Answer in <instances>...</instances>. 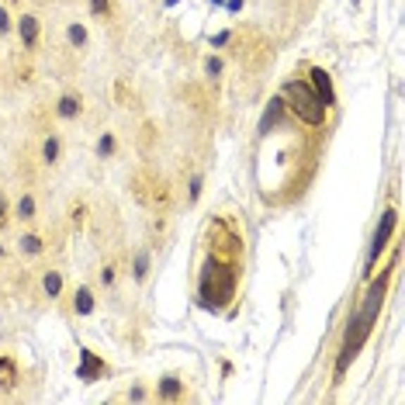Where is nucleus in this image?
<instances>
[{
    "instance_id": "nucleus-20",
    "label": "nucleus",
    "mask_w": 405,
    "mask_h": 405,
    "mask_svg": "<svg viewBox=\"0 0 405 405\" xmlns=\"http://www.w3.org/2000/svg\"><path fill=\"white\" fill-rule=\"evenodd\" d=\"M83 222H87V204H83V201H73V204H70V225L80 232Z\"/></svg>"
},
{
    "instance_id": "nucleus-19",
    "label": "nucleus",
    "mask_w": 405,
    "mask_h": 405,
    "mask_svg": "<svg viewBox=\"0 0 405 405\" xmlns=\"http://www.w3.org/2000/svg\"><path fill=\"white\" fill-rule=\"evenodd\" d=\"M97 281H101V287H115L118 284V263H101V270H97Z\"/></svg>"
},
{
    "instance_id": "nucleus-30",
    "label": "nucleus",
    "mask_w": 405,
    "mask_h": 405,
    "mask_svg": "<svg viewBox=\"0 0 405 405\" xmlns=\"http://www.w3.org/2000/svg\"><path fill=\"white\" fill-rule=\"evenodd\" d=\"M177 4H180V0H166V7H177Z\"/></svg>"
},
{
    "instance_id": "nucleus-22",
    "label": "nucleus",
    "mask_w": 405,
    "mask_h": 405,
    "mask_svg": "<svg viewBox=\"0 0 405 405\" xmlns=\"http://www.w3.org/2000/svg\"><path fill=\"white\" fill-rule=\"evenodd\" d=\"M201 191H204V173H194V177H191V187H187V201L198 204L201 201Z\"/></svg>"
},
{
    "instance_id": "nucleus-21",
    "label": "nucleus",
    "mask_w": 405,
    "mask_h": 405,
    "mask_svg": "<svg viewBox=\"0 0 405 405\" xmlns=\"http://www.w3.org/2000/svg\"><path fill=\"white\" fill-rule=\"evenodd\" d=\"M87 4H90L94 18H111V11H115V0H87Z\"/></svg>"
},
{
    "instance_id": "nucleus-1",
    "label": "nucleus",
    "mask_w": 405,
    "mask_h": 405,
    "mask_svg": "<svg viewBox=\"0 0 405 405\" xmlns=\"http://www.w3.org/2000/svg\"><path fill=\"white\" fill-rule=\"evenodd\" d=\"M243 232L229 215H218L208 222L204 236V263L198 274V301L208 312H222L229 301H236L239 278H243Z\"/></svg>"
},
{
    "instance_id": "nucleus-6",
    "label": "nucleus",
    "mask_w": 405,
    "mask_h": 405,
    "mask_svg": "<svg viewBox=\"0 0 405 405\" xmlns=\"http://www.w3.org/2000/svg\"><path fill=\"white\" fill-rule=\"evenodd\" d=\"M14 35L21 39V49L35 52V49H39V39H42V21L35 14H18V18H14Z\"/></svg>"
},
{
    "instance_id": "nucleus-3",
    "label": "nucleus",
    "mask_w": 405,
    "mask_h": 405,
    "mask_svg": "<svg viewBox=\"0 0 405 405\" xmlns=\"http://www.w3.org/2000/svg\"><path fill=\"white\" fill-rule=\"evenodd\" d=\"M395 229H399V208L392 204V208L381 211V218H378V225H374V236H370V246H367V256H364V281L370 274H378L381 256L395 243Z\"/></svg>"
},
{
    "instance_id": "nucleus-23",
    "label": "nucleus",
    "mask_w": 405,
    "mask_h": 405,
    "mask_svg": "<svg viewBox=\"0 0 405 405\" xmlns=\"http://www.w3.org/2000/svg\"><path fill=\"white\" fill-rule=\"evenodd\" d=\"M14 32V14L7 4H0V35H11Z\"/></svg>"
},
{
    "instance_id": "nucleus-13",
    "label": "nucleus",
    "mask_w": 405,
    "mask_h": 405,
    "mask_svg": "<svg viewBox=\"0 0 405 405\" xmlns=\"http://www.w3.org/2000/svg\"><path fill=\"white\" fill-rule=\"evenodd\" d=\"M63 287H66V281H63V270L49 267V270L42 274V294H45L49 301H59V298H63Z\"/></svg>"
},
{
    "instance_id": "nucleus-18",
    "label": "nucleus",
    "mask_w": 405,
    "mask_h": 405,
    "mask_svg": "<svg viewBox=\"0 0 405 405\" xmlns=\"http://www.w3.org/2000/svg\"><path fill=\"white\" fill-rule=\"evenodd\" d=\"M222 73H225V59H222V56H215V52H211V56H204V77H208V80H218Z\"/></svg>"
},
{
    "instance_id": "nucleus-2",
    "label": "nucleus",
    "mask_w": 405,
    "mask_h": 405,
    "mask_svg": "<svg viewBox=\"0 0 405 405\" xmlns=\"http://www.w3.org/2000/svg\"><path fill=\"white\" fill-rule=\"evenodd\" d=\"M281 101L287 108V115L294 122H301L305 128H323L325 118H329V108L323 104V97L316 94V87L305 80V77H287L281 87Z\"/></svg>"
},
{
    "instance_id": "nucleus-5",
    "label": "nucleus",
    "mask_w": 405,
    "mask_h": 405,
    "mask_svg": "<svg viewBox=\"0 0 405 405\" xmlns=\"http://www.w3.org/2000/svg\"><path fill=\"white\" fill-rule=\"evenodd\" d=\"M184 395H187L184 374H177V370L160 374V381H156V388H153V399H156V402H180Z\"/></svg>"
},
{
    "instance_id": "nucleus-9",
    "label": "nucleus",
    "mask_w": 405,
    "mask_h": 405,
    "mask_svg": "<svg viewBox=\"0 0 405 405\" xmlns=\"http://www.w3.org/2000/svg\"><path fill=\"white\" fill-rule=\"evenodd\" d=\"M305 73H309L305 80H309L312 87H316V94L323 97V104H325V108H332V104H336V90H332V77L325 73L323 66H305Z\"/></svg>"
},
{
    "instance_id": "nucleus-15",
    "label": "nucleus",
    "mask_w": 405,
    "mask_h": 405,
    "mask_svg": "<svg viewBox=\"0 0 405 405\" xmlns=\"http://www.w3.org/2000/svg\"><path fill=\"white\" fill-rule=\"evenodd\" d=\"M94 153H97V160H115L118 156V135L115 132H101L97 142H94Z\"/></svg>"
},
{
    "instance_id": "nucleus-14",
    "label": "nucleus",
    "mask_w": 405,
    "mask_h": 405,
    "mask_svg": "<svg viewBox=\"0 0 405 405\" xmlns=\"http://www.w3.org/2000/svg\"><path fill=\"white\" fill-rule=\"evenodd\" d=\"M39 156H42V163H45V166H56V163L63 160V139L49 132V135L42 139V149H39Z\"/></svg>"
},
{
    "instance_id": "nucleus-7",
    "label": "nucleus",
    "mask_w": 405,
    "mask_h": 405,
    "mask_svg": "<svg viewBox=\"0 0 405 405\" xmlns=\"http://www.w3.org/2000/svg\"><path fill=\"white\" fill-rule=\"evenodd\" d=\"M70 312H73L77 319H87V316L97 312V291H94L90 284H77V287L70 291Z\"/></svg>"
},
{
    "instance_id": "nucleus-27",
    "label": "nucleus",
    "mask_w": 405,
    "mask_h": 405,
    "mask_svg": "<svg viewBox=\"0 0 405 405\" xmlns=\"http://www.w3.org/2000/svg\"><path fill=\"white\" fill-rule=\"evenodd\" d=\"M243 7H246V0H225V11H229V14H239Z\"/></svg>"
},
{
    "instance_id": "nucleus-24",
    "label": "nucleus",
    "mask_w": 405,
    "mask_h": 405,
    "mask_svg": "<svg viewBox=\"0 0 405 405\" xmlns=\"http://www.w3.org/2000/svg\"><path fill=\"white\" fill-rule=\"evenodd\" d=\"M125 399H128V402H149V399H153V395H149V392H146V385H132V388H128V395H125Z\"/></svg>"
},
{
    "instance_id": "nucleus-8",
    "label": "nucleus",
    "mask_w": 405,
    "mask_h": 405,
    "mask_svg": "<svg viewBox=\"0 0 405 405\" xmlns=\"http://www.w3.org/2000/svg\"><path fill=\"white\" fill-rule=\"evenodd\" d=\"M11 218L14 222H21V225H32L35 218H39V198L32 194V191H21L14 204H11Z\"/></svg>"
},
{
    "instance_id": "nucleus-29",
    "label": "nucleus",
    "mask_w": 405,
    "mask_h": 405,
    "mask_svg": "<svg viewBox=\"0 0 405 405\" xmlns=\"http://www.w3.org/2000/svg\"><path fill=\"white\" fill-rule=\"evenodd\" d=\"M4 4H7V7H21V0H4Z\"/></svg>"
},
{
    "instance_id": "nucleus-26",
    "label": "nucleus",
    "mask_w": 405,
    "mask_h": 405,
    "mask_svg": "<svg viewBox=\"0 0 405 405\" xmlns=\"http://www.w3.org/2000/svg\"><path fill=\"white\" fill-rule=\"evenodd\" d=\"M232 42V32H218V35H211V49H225Z\"/></svg>"
},
{
    "instance_id": "nucleus-11",
    "label": "nucleus",
    "mask_w": 405,
    "mask_h": 405,
    "mask_svg": "<svg viewBox=\"0 0 405 405\" xmlns=\"http://www.w3.org/2000/svg\"><path fill=\"white\" fill-rule=\"evenodd\" d=\"M128 274H132V281H135V284H146V281H149V274H153V253H149L146 246H139V249L132 253Z\"/></svg>"
},
{
    "instance_id": "nucleus-28",
    "label": "nucleus",
    "mask_w": 405,
    "mask_h": 405,
    "mask_svg": "<svg viewBox=\"0 0 405 405\" xmlns=\"http://www.w3.org/2000/svg\"><path fill=\"white\" fill-rule=\"evenodd\" d=\"M208 4H211V7H225V0H208Z\"/></svg>"
},
{
    "instance_id": "nucleus-4",
    "label": "nucleus",
    "mask_w": 405,
    "mask_h": 405,
    "mask_svg": "<svg viewBox=\"0 0 405 405\" xmlns=\"http://www.w3.org/2000/svg\"><path fill=\"white\" fill-rule=\"evenodd\" d=\"M108 374H111V364H108L101 354L80 350V357H77V378H80L83 385H94V381H101V378H108Z\"/></svg>"
},
{
    "instance_id": "nucleus-17",
    "label": "nucleus",
    "mask_w": 405,
    "mask_h": 405,
    "mask_svg": "<svg viewBox=\"0 0 405 405\" xmlns=\"http://www.w3.org/2000/svg\"><path fill=\"white\" fill-rule=\"evenodd\" d=\"M66 42H70V49H87V45H90L87 25H83V21H70V25H66Z\"/></svg>"
},
{
    "instance_id": "nucleus-25",
    "label": "nucleus",
    "mask_w": 405,
    "mask_h": 405,
    "mask_svg": "<svg viewBox=\"0 0 405 405\" xmlns=\"http://www.w3.org/2000/svg\"><path fill=\"white\" fill-rule=\"evenodd\" d=\"M7 222H11V201H7V194L0 191V232L7 229Z\"/></svg>"
},
{
    "instance_id": "nucleus-10",
    "label": "nucleus",
    "mask_w": 405,
    "mask_h": 405,
    "mask_svg": "<svg viewBox=\"0 0 405 405\" xmlns=\"http://www.w3.org/2000/svg\"><path fill=\"white\" fill-rule=\"evenodd\" d=\"M83 115V97L77 90H66V94H59L56 97V118H63V122H77Z\"/></svg>"
},
{
    "instance_id": "nucleus-12",
    "label": "nucleus",
    "mask_w": 405,
    "mask_h": 405,
    "mask_svg": "<svg viewBox=\"0 0 405 405\" xmlns=\"http://www.w3.org/2000/svg\"><path fill=\"white\" fill-rule=\"evenodd\" d=\"M21 381V364L14 354H0V392H14Z\"/></svg>"
},
{
    "instance_id": "nucleus-16",
    "label": "nucleus",
    "mask_w": 405,
    "mask_h": 405,
    "mask_svg": "<svg viewBox=\"0 0 405 405\" xmlns=\"http://www.w3.org/2000/svg\"><path fill=\"white\" fill-rule=\"evenodd\" d=\"M18 253H21V256H42V253H45V236H42V232H25V236L18 239Z\"/></svg>"
}]
</instances>
